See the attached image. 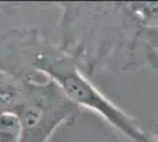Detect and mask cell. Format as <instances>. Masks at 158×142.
<instances>
[{"mask_svg": "<svg viewBox=\"0 0 158 142\" xmlns=\"http://www.w3.org/2000/svg\"><path fill=\"white\" fill-rule=\"evenodd\" d=\"M63 47L90 77L100 71L158 70V52L144 38L132 2L63 4Z\"/></svg>", "mask_w": 158, "mask_h": 142, "instance_id": "1", "label": "cell"}, {"mask_svg": "<svg viewBox=\"0 0 158 142\" xmlns=\"http://www.w3.org/2000/svg\"><path fill=\"white\" fill-rule=\"evenodd\" d=\"M0 69L21 77H33L32 72H41L76 105L96 113L130 142H149V134L142 129L138 121L93 84L71 52L34 30H12L2 36Z\"/></svg>", "mask_w": 158, "mask_h": 142, "instance_id": "2", "label": "cell"}, {"mask_svg": "<svg viewBox=\"0 0 158 142\" xmlns=\"http://www.w3.org/2000/svg\"><path fill=\"white\" fill-rule=\"evenodd\" d=\"M15 114L23 127L20 142H47L61 126H72L77 121L80 108L51 80L39 83L30 77Z\"/></svg>", "mask_w": 158, "mask_h": 142, "instance_id": "3", "label": "cell"}, {"mask_svg": "<svg viewBox=\"0 0 158 142\" xmlns=\"http://www.w3.org/2000/svg\"><path fill=\"white\" fill-rule=\"evenodd\" d=\"M23 127L19 116L14 113L0 115V142H20Z\"/></svg>", "mask_w": 158, "mask_h": 142, "instance_id": "4", "label": "cell"}, {"mask_svg": "<svg viewBox=\"0 0 158 142\" xmlns=\"http://www.w3.org/2000/svg\"><path fill=\"white\" fill-rule=\"evenodd\" d=\"M144 38L149 46L158 52V27H145Z\"/></svg>", "mask_w": 158, "mask_h": 142, "instance_id": "5", "label": "cell"}, {"mask_svg": "<svg viewBox=\"0 0 158 142\" xmlns=\"http://www.w3.org/2000/svg\"><path fill=\"white\" fill-rule=\"evenodd\" d=\"M149 142H158V122L155 124L153 130L149 134Z\"/></svg>", "mask_w": 158, "mask_h": 142, "instance_id": "6", "label": "cell"}, {"mask_svg": "<svg viewBox=\"0 0 158 142\" xmlns=\"http://www.w3.org/2000/svg\"><path fill=\"white\" fill-rule=\"evenodd\" d=\"M106 142H127V141H124V140H122V139H118V137H116V136H113L111 140H109V141ZM130 142V141H129Z\"/></svg>", "mask_w": 158, "mask_h": 142, "instance_id": "7", "label": "cell"}]
</instances>
